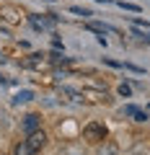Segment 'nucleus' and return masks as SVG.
<instances>
[{"label":"nucleus","instance_id":"1a4fd4ad","mask_svg":"<svg viewBox=\"0 0 150 155\" xmlns=\"http://www.w3.org/2000/svg\"><path fill=\"white\" fill-rule=\"evenodd\" d=\"M13 155H34V150L28 147V145H26V140H23V142H18V145H16Z\"/></svg>","mask_w":150,"mask_h":155},{"label":"nucleus","instance_id":"20e7f679","mask_svg":"<svg viewBox=\"0 0 150 155\" xmlns=\"http://www.w3.org/2000/svg\"><path fill=\"white\" fill-rule=\"evenodd\" d=\"M28 21H31L34 28H52L57 23L55 16H28Z\"/></svg>","mask_w":150,"mask_h":155},{"label":"nucleus","instance_id":"423d86ee","mask_svg":"<svg viewBox=\"0 0 150 155\" xmlns=\"http://www.w3.org/2000/svg\"><path fill=\"white\" fill-rule=\"evenodd\" d=\"M119 150H117V145L111 142V140H104V145H101V150H98V155H117Z\"/></svg>","mask_w":150,"mask_h":155},{"label":"nucleus","instance_id":"f257e3e1","mask_svg":"<svg viewBox=\"0 0 150 155\" xmlns=\"http://www.w3.org/2000/svg\"><path fill=\"white\" fill-rule=\"evenodd\" d=\"M106 134H109V132H106V127L101 122H88L83 127V137L88 140V142H104Z\"/></svg>","mask_w":150,"mask_h":155},{"label":"nucleus","instance_id":"39448f33","mask_svg":"<svg viewBox=\"0 0 150 155\" xmlns=\"http://www.w3.org/2000/svg\"><path fill=\"white\" fill-rule=\"evenodd\" d=\"M122 114H124V116H132L135 122H148V119H150V116L145 114L142 109H137V106H124V111H122Z\"/></svg>","mask_w":150,"mask_h":155},{"label":"nucleus","instance_id":"9b49d317","mask_svg":"<svg viewBox=\"0 0 150 155\" xmlns=\"http://www.w3.org/2000/svg\"><path fill=\"white\" fill-rule=\"evenodd\" d=\"M119 96H124V98H129V96H132V88H129L127 83H122V85H119Z\"/></svg>","mask_w":150,"mask_h":155},{"label":"nucleus","instance_id":"f8f14e48","mask_svg":"<svg viewBox=\"0 0 150 155\" xmlns=\"http://www.w3.org/2000/svg\"><path fill=\"white\" fill-rule=\"evenodd\" d=\"M70 11H72V13H78V16H91V11H85V8H78V5H72Z\"/></svg>","mask_w":150,"mask_h":155},{"label":"nucleus","instance_id":"6e6552de","mask_svg":"<svg viewBox=\"0 0 150 155\" xmlns=\"http://www.w3.org/2000/svg\"><path fill=\"white\" fill-rule=\"evenodd\" d=\"M42 62H44V54H31L26 62H23V67H39Z\"/></svg>","mask_w":150,"mask_h":155},{"label":"nucleus","instance_id":"4468645a","mask_svg":"<svg viewBox=\"0 0 150 155\" xmlns=\"http://www.w3.org/2000/svg\"><path fill=\"white\" fill-rule=\"evenodd\" d=\"M132 23H135V26H145V28H150V23H148V21H140V18H135Z\"/></svg>","mask_w":150,"mask_h":155},{"label":"nucleus","instance_id":"0eeeda50","mask_svg":"<svg viewBox=\"0 0 150 155\" xmlns=\"http://www.w3.org/2000/svg\"><path fill=\"white\" fill-rule=\"evenodd\" d=\"M31 98H34V93H31V91H21V93H16V96H13V104H28Z\"/></svg>","mask_w":150,"mask_h":155},{"label":"nucleus","instance_id":"ddd939ff","mask_svg":"<svg viewBox=\"0 0 150 155\" xmlns=\"http://www.w3.org/2000/svg\"><path fill=\"white\" fill-rule=\"evenodd\" d=\"M119 8H124V11H140L137 5H132V3H124V0H122V3H119Z\"/></svg>","mask_w":150,"mask_h":155},{"label":"nucleus","instance_id":"9d476101","mask_svg":"<svg viewBox=\"0 0 150 155\" xmlns=\"http://www.w3.org/2000/svg\"><path fill=\"white\" fill-rule=\"evenodd\" d=\"M49 60H52V65H70V57H65V54H49Z\"/></svg>","mask_w":150,"mask_h":155},{"label":"nucleus","instance_id":"2eb2a0df","mask_svg":"<svg viewBox=\"0 0 150 155\" xmlns=\"http://www.w3.org/2000/svg\"><path fill=\"white\" fill-rule=\"evenodd\" d=\"M137 155H140V153H137Z\"/></svg>","mask_w":150,"mask_h":155},{"label":"nucleus","instance_id":"7ed1b4c3","mask_svg":"<svg viewBox=\"0 0 150 155\" xmlns=\"http://www.w3.org/2000/svg\"><path fill=\"white\" fill-rule=\"evenodd\" d=\"M26 145L34 150V153H39V150L47 145V132H44V129H36V132H31V134H28V140H26Z\"/></svg>","mask_w":150,"mask_h":155},{"label":"nucleus","instance_id":"f03ea898","mask_svg":"<svg viewBox=\"0 0 150 155\" xmlns=\"http://www.w3.org/2000/svg\"><path fill=\"white\" fill-rule=\"evenodd\" d=\"M21 127H23V132H26V134H31V132H36V129H42V114H36V111L26 114V116H23V122H21Z\"/></svg>","mask_w":150,"mask_h":155}]
</instances>
